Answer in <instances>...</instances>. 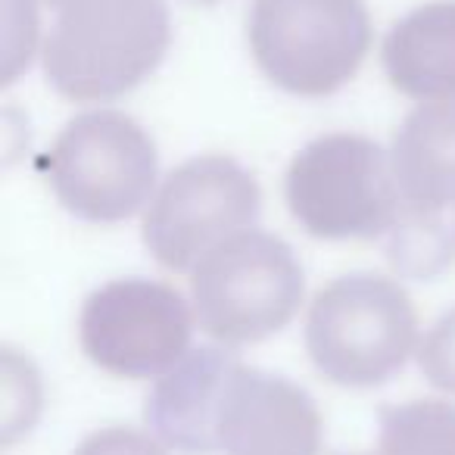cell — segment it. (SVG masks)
<instances>
[{"mask_svg":"<svg viewBox=\"0 0 455 455\" xmlns=\"http://www.w3.org/2000/svg\"><path fill=\"white\" fill-rule=\"evenodd\" d=\"M194 318L184 297L150 278L94 291L78 315V340L97 368L119 378H159L190 353Z\"/></svg>","mask_w":455,"mask_h":455,"instance_id":"cell-8","label":"cell"},{"mask_svg":"<svg viewBox=\"0 0 455 455\" xmlns=\"http://www.w3.org/2000/svg\"><path fill=\"white\" fill-rule=\"evenodd\" d=\"M72 455H165L156 440L132 427H107L84 436Z\"/></svg>","mask_w":455,"mask_h":455,"instance_id":"cell-15","label":"cell"},{"mask_svg":"<svg viewBox=\"0 0 455 455\" xmlns=\"http://www.w3.org/2000/svg\"><path fill=\"white\" fill-rule=\"evenodd\" d=\"M196 4H215V0H196Z\"/></svg>","mask_w":455,"mask_h":455,"instance_id":"cell-16","label":"cell"},{"mask_svg":"<svg viewBox=\"0 0 455 455\" xmlns=\"http://www.w3.org/2000/svg\"><path fill=\"white\" fill-rule=\"evenodd\" d=\"M409 212L436 215L455 203V100L421 103L405 116L390 150Z\"/></svg>","mask_w":455,"mask_h":455,"instance_id":"cell-11","label":"cell"},{"mask_svg":"<svg viewBox=\"0 0 455 455\" xmlns=\"http://www.w3.org/2000/svg\"><path fill=\"white\" fill-rule=\"evenodd\" d=\"M378 455H455V405L415 399L384 409Z\"/></svg>","mask_w":455,"mask_h":455,"instance_id":"cell-13","label":"cell"},{"mask_svg":"<svg viewBox=\"0 0 455 455\" xmlns=\"http://www.w3.org/2000/svg\"><path fill=\"white\" fill-rule=\"evenodd\" d=\"M291 215L318 241L393 235L405 215L393 163L371 138L324 134L293 156L284 178Z\"/></svg>","mask_w":455,"mask_h":455,"instance_id":"cell-2","label":"cell"},{"mask_svg":"<svg viewBox=\"0 0 455 455\" xmlns=\"http://www.w3.org/2000/svg\"><path fill=\"white\" fill-rule=\"evenodd\" d=\"M390 84L415 100H455V0L411 10L384 38Z\"/></svg>","mask_w":455,"mask_h":455,"instance_id":"cell-12","label":"cell"},{"mask_svg":"<svg viewBox=\"0 0 455 455\" xmlns=\"http://www.w3.org/2000/svg\"><path fill=\"white\" fill-rule=\"evenodd\" d=\"M418 315L409 293L380 275H347L312 299L306 349L318 371L340 387H378L415 349Z\"/></svg>","mask_w":455,"mask_h":455,"instance_id":"cell-3","label":"cell"},{"mask_svg":"<svg viewBox=\"0 0 455 455\" xmlns=\"http://www.w3.org/2000/svg\"><path fill=\"white\" fill-rule=\"evenodd\" d=\"M194 318L221 347L278 334L303 303V266L281 237L243 231L194 268Z\"/></svg>","mask_w":455,"mask_h":455,"instance_id":"cell-5","label":"cell"},{"mask_svg":"<svg viewBox=\"0 0 455 455\" xmlns=\"http://www.w3.org/2000/svg\"><path fill=\"white\" fill-rule=\"evenodd\" d=\"M153 138L119 109H91L69 122L47 153V184L76 219H132L156 188Z\"/></svg>","mask_w":455,"mask_h":455,"instance_id":"cell-6","label":"cell"},{"mask_svg":"<svg viewBox=\"0 0 455 455\" xmlns=\"http://www.w3.org/2000/svg\"><path fill=\"white\" fill-rule=\"evenodd\" d=\"M47 84L66 100H116L163 63L172 44L165 0H47Z\"/></svg>","mask_w":455,"mask_h":455,"instance_id":"cell-1","label":"cell"},{"mask_svg":"<svg viewBox=\"0 0 455 455\" xmlns=\"http://www.w3.org/2000/svg\"><path fill=\"white\" fill-rule=\"evenodd\" d=\"M418 368L434 387L455 393V309H449L418 347Z\"/></svg>","mask_w":455,"mask_h":455,"instance_id":"cell-14","label":"cell"},{"mask_svg":"<svg viewBox=\"0 0 455 455\" xmlns=\"http://www.w3.org/2000/svg\"><path fill=\"white\" fill-rule=\"evenodd\" d=\"M253 60L297 97L337 94L371 51L365 0H253L247 20Z\"/></svg>","mask_w":455,"mask_h":455,"instance_id":"cell-4","label":"cell"},{"mask_svg":"<svg viewBox=\"0 0 455 455\" xmlns=\"http://www.w3.org/2000/svg\"><path fill=\"white\" fill-rule=\"evenodd\" d=\"M215 449L225 455H318L322 415L303 387L237 362L215 405Z\"/></svg>","mask_w":455,"mask_h":455,"instance_id":"cell-9","label":"cell"},{"mask_svg":"<svg viewBox=\"0 0 455 455\" xmlns=\"http://www.w3.org/2000/svg\"><path fill=\"white\" fill-rule=\"evenodd\" d=\"M237 359L219 347L190 349L165 371L144 405L147 427L169 449L184 455H209L215 449V405Z\"/></svg>","mask_w":455,"mask_h":455,"instance_id":"cell-10","label":"cell"},{"mask_svg":"<svg viewBox=\"0 0 455 455\" xmlns=\"http://www.w3.org/2000/svg\"><path fill=\"white\" fill-rule=\"evenodd\" d=\"M262 190L231 156L178 165L144 215V243L169 272H194L212 250L256 225Z\"/></svg>","mask_w":455,"mask_h":455,"instance_id":"cell-7","label":"cell"}]
</instances>
